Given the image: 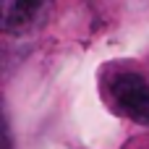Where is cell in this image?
I'll list each match as a JSON object with an SVG mask.
<instances>
[{
    "label": "cell",
    "instance_id": "cell-1",
    "mask_svg": "<svg viewBox=\"0 0 149 149\" xmlns=\"http://www.w3.org/2000/svg\"><path fill=\"white\" fill-rule=\"evenodd\" d=\"M107 92H110V100H113L118 113L128 115L136 123L149 126V84H147V79H141L139 73L126 71V73H118L110 81Z\"/></svg>",
    "mask_w": 149,
    "mask_h": 149
},
{
    "label": "cell",
    "instance_id": "cell-2",
    "mask_svg": "<svg viewBox=\"0 0 149 149\" xmlns=\"http://www.w3.org/2000/svg\"><path fill=\"white\" fill-rule=\"evenodd\" d=\"M50 0H5L3 3V29L8 34H26L45 21Z\"/></svg>",
    "mask_w": 149,
    "mask_h": 149
}]
</instances>
